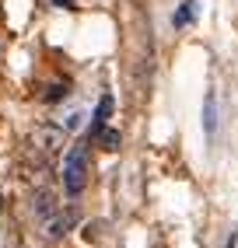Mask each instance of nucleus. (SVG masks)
<instances>
[{"label": "nucleus", "mask_w": 238, "mask_h": 248, "mask_svg": "<svg viewBox=\"0 0 238 248\" xmlns=\"http://www.w3.org/2000/svg\"><path fill=\"white\" fill-rule=\"evenodd\" d=\"M84 186H88V154L84 147H70L63 157V189L67 196H81Z\"/></svg>", "instance_id": "obj_1"}, {"label": "nucleus", "mask_w": 238, "mask_h": 248, "mask_svg": "<svg viewBox=\"0 0 238 248\" xmlns=\"http://www.w3.org/2000/svg\"><path fill=\"white\" fill-rule=\"evenodd\" d=\"M214 126H217V98L210 91L207 102H203V129H207V137H214Z\"/></svg>", "instance_id": "obj_2"}, {"label": "nucleus", "mask_w": 238, "mask_h": 248, "mask_svg": "<svg viewBox=\"0 0 238 248\" xmlns=\"http://www.w3.org/2000/svg\"><path fill=\"white\" fill-rule=\"evenodd\" d=\"M172 21H175L179 28H182V25H193V21H196V0H182Z\"/></svg>", "instance_id": "obj_3"}, {"label": "nucleus", "mask_w": 238, "mask_h": 248, "mask_svg": "<svg viewBox=\"0 0 238 248\" xmlns=\"http://www.w3.org/2000/svg\"><path fill=\"white\" fill-rule=\"evenodd\" d=\"M60 137H63V129L60 126H53V129H42V133H39V140H42V147H46V151H56V143H60Z\"/></svg>", "instance_id": "obj_4"}, {"label": "nucleus", "mask_w": 238, "mask_h": 248, "mask_svg": "<svg viewBox=\"0 0 238 248\" xmlns=\"http://www.w3.org/2000/svg\"><path fill=\"white\" fill-rule=\"evenodd\" d=\"M109 112H112V94H105V98L98 102V112H95V129H102V126H105Z\"/></svg>", "instance_id": "obj_5"}, {"label": "nucleus", "mask_w": 238, "mask_h": 248, "mask_svg": "<svg viewBox=\"0 0 238 248\" xmlns=\"http://www.w3.org/2000/svg\"><path fill=\"white\" fill-rule=\"evenodd\" d=\"M102 143H105V151H116V147H119V133H116V129H102Z\"/></svg>", "instance_id": "obj_6"}, {"label": "nucleus", "mask_w": 238, "mask_h": 248, "mask_svg": "<svg viewBox=\"0 0 238 248\" xmlns=\"http://www.w3.org/2000/svg\"><path fill=\"white\" fill-rule=\"evenodd\" d=\"M81 123H84V112H81V108H74L70 115H67V123H63V129H77Z\"/></svg>", "instance_id": "obj_7"}, {"label": "nucleus", "mask_w": 238, "mask_h": 248, "mask_svg": "<svg viewBox=\"0 0 238 248\" xmlns=\"http://www.w3.org/2000/svg\"><path fill=\"white\" fill-rule=\"evenodd\" d=\"M53 4H56V7H70V4H74V0H53Z\"/></svg>", "instance_id": "obj_8"}, {"label": "nucleus", "mask_w": 238, "mask_h": 248, "mask_svg": "<svg viewBox=\"0 0 238 248\" xmlns=\"http://www.w3.org/2000/svg\"><path fill=\"white\" fill-rule=\"evenodd\" d=\"M235 245H238V234H231V238H228V245H224V248H235Z\"/></svg>", "instance_id": "obj_9"}]
</instances>
